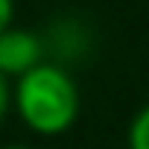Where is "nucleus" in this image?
I'll use <instances>...</instances> for the list:
<instances>
[{"label": "nucleus", "mask_w": 149, "mask_h": 149, "mask_svg": "<svg viewBox=\"0 0 149 149\" xmlns=\"http://www.w3.org/2000/svg\"><path fill=\"white\" fill-rule=\"evenodd\" d=\"M12 105L24 126L41 137H58L79 117V88L56 61H44L15 79Z\"/></svg>", "instance_id": "f257e3e1"}, {"label": "nucleus", "mask_w": 149, "mask_h": 149, "mask_svg": "<svg viewBox=\"0 0 149 149\" xmlns=\"http://www.w3.org/2000/svg\"><path fill=\"white\" fill-rule=\"evenodd\" d=\"M44 53H47V41L38 32L9 26L0 35V73L6 79L9 76L21 79L24 73H29L38 64H44Z\"/></svg>", "instance_id": "f03ea898"}, {"label": "nucleus", "mask_w": 149, "mask_h": 149, "mask_svg": "<svg viewBox=\"0 0 149 149\" xmlns=\"http://www.w3.org/2000/svg\"><path fill=\"white\" fill-rule=\"evenodd\" d=\"M129 149H149V105H143L129 123Z\"/></svg>", "instance_id": "7ed1b4c3"}, {"label": "nucleus", "mask_w": 149, "mask_h": 149, "mask_svg": "<svg viewBox=\"0 0 149 149\" xmlns=\"http://www.w3.org/2000/svg\"><path fill=\"white\" fill-rule=\"evenodd\" d=\"M12 18H15V0H0V35L12 26Z\"/></svg>", "instance_id": "20e7f679"}, {"label": "nucleus", "mask_w": 149, "mask_h": 149, "mask_svg": "<svg viewBox=\"0 0 149 149\" xmlns=\"http://www.w3.org/2000/svg\"><path fill=\"white\" fill-rule=\"evenodd\" d=\"M9 105H12V91H9V82H6V76L0 73V123H3V117H6Z\"/></svg>", "instance_id": "39448f33"}, {"label": "nucleus", "mask_w": 149, "mask_h": 149, "mask_svg": "<svg viewBox=\"0 0 149 149\" xmlns=\"http://www.w3.org/2000/svg\"><path fill=\"white\" fill-rule=\"evenodd\" d=\"M3 149H29V146H3Z\"/></svg>", "instance_id": "423d86ee"}]
</instances>
